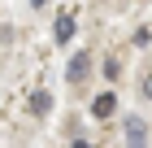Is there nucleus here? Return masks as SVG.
<instances>
[{
	"instance_id": "f257e3e1",
	"label": "nucleus",
	"mask_w": 152,
	"mask_h": 148,
	"mask_svg": "<svg viewBox=\"0 0 152 148\" xmlns=\"http://www.w3.org/2000/svg\"><path fill=\"white\" fill-rule=\"evenodd\" d=\"M126 139H130V148H148V122L143 118H130L126 122Z\"/></svg>"
},
{
	"instance_id": "f03ea898",
	"label": "nucleus",
	"mask_w": 152,
	"mask_h": 148,
	"mask_svg": "<svg viewBox=\"0 0 152 148\" xmlns=\"http://www.w3.org/2000/svg\"><path fill=\"white\" fill-rule=\"evenodd\" d=\"M113 113H117V96L113 91H104V96L91 100V118H113Z\"/></svg>"
},
{
	"instance_id": "7ed1b4c3",
	"label": "nucleus",
	"mask_w": 152,
	"mask_h": 148,
	"mask_svg": "<svg viewBox=\"0 0 152 148\" xmlns=\"http://www.w3.org/2000/svg\"><path fill=\"white\" fill-rule=\"evenodd\" d=\"M87 70H91V57H87V52H74V61H70V79H74V83L87 79Z\"/></svg>"
},
{
	"instance_id": "20e7f679",
	"label": "nucleus",
	"mask_w": 152,
	"mask_h": 148,
	"mask_svg": "<svg viewBox=\"0 0 152 148\" xmlns=\"http://www.w3.org/2000/svg\"><path fill=\"white\" fill-rule=\"evenodd\" d=\"M57 39H61V44L74 39V18H70V13H61V18H57Z\"/></svg>"
},
{
	"instance_id": "39448f33",
	"label": "nucleus",
	"mask_w": 152,
	"mask_h": 148,
	"mask_svg": "<svg viewBox=\"0 0 152 148\" xmlns=\"http://www.w3.org/2000/svg\"><path fill=\"white\" fill-rule=\"evenodd\" d=\"M48 109H52V96L48 91H35L31 96V113H48Z\"/></svg>"
},
{
	"instance_id": "423d86ee",
	"label": "nucleus",
	"mask_w": 152,
	"mask_h": 148,
	"mask_svg": "<svg viewBox=\"0 0 152 148\" xmlns=\"http://www.w3.org/2000/svg\"><path fill=\"white\" fill-rule=\"evenodd\" d=\"M74 148H91V144H87V139H78V144H74Z\"/></svg>"
},
{
	"instance_id": "0eeeda50",
	"label": "nucleus",
	"mask_w": 152,
	"mask_h": 148,
	"mask_svg": "<svg viewBox=\"0 0 152 148\" xmlns=\"http://www.w3.org/2000/svg\"><path fill=\"white\" fill-rule=\"evenodd\" d=\"M31 4H44V0H31Z\"/></svg>"
}]
</instances>
